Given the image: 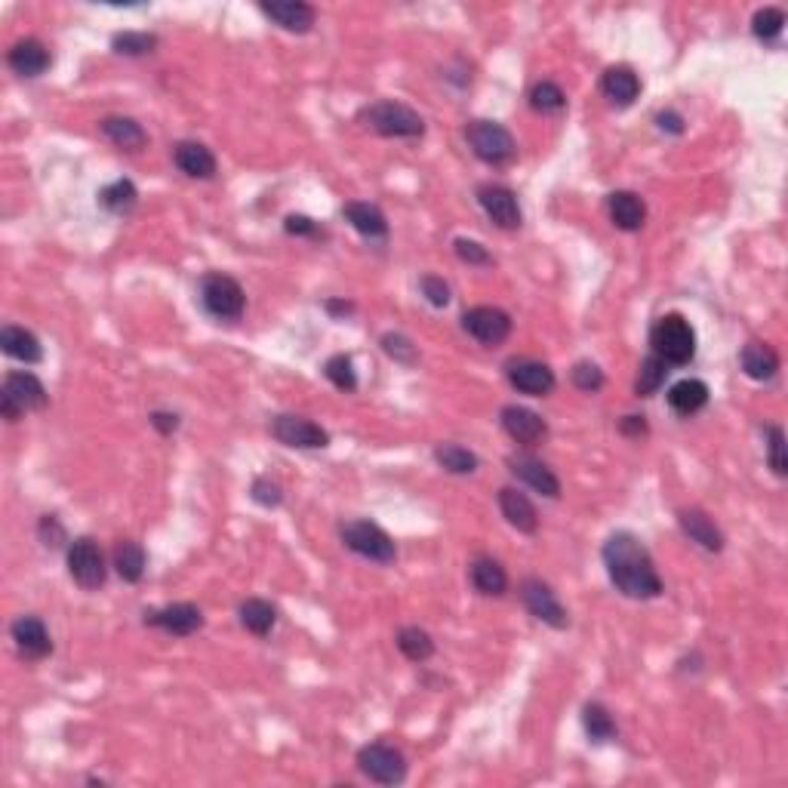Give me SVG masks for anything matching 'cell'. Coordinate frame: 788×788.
Wrapping results in <instances>:
<instances>
[{
	"label": "cell",
	"instance_id": "obj_1",
	"mask_svg": "<svg viewBox=\"0 0 788 788\" xmlns=\"http://www.w3.org/2000/svg\"><path fill=\"white\" fill-rule=\"evenodd\" d=\"M604 567L616 591H622L625 598L632 601H650L662 595V579L659 570L650 558L647 545L628 530L613 533L604 542Z\"/></svg>",
	"mask_w": 788,
	"mask_h": 788
},
{
	"label": "cell",
	"instance_id": "obj_2",
	"mask_svg": "<svg viewBox=\"0 0 788 788\" xmlns=\"http://www.w3.org/2000/svg\"><path fill=\"white\" fill-rule=\"evenodd\" d=\"M650 348L659 361L684 367L696 358V333L681 314H665L650 327Z\"/></svg>",
	"mask_w": 788,
	"mask_h": 788
},
{
	"label": "cell",
	"instance_id": "obj_3",
	"mask_svg": "<svg viewBox=\"0 0 788 788\" xmlns=\"http://www.w3.org/2000/svg\"><path fill=\"white\" fill-rule=\"evenodd\" d=\"M47 404H50V394L34 373L19 370V373H10L4 379V391H0V413H4L7 422H16L31 410H44Z\"/></svg>",
	"mask_w": 788,
	"mask_h": 788
},
{
	"label": "cell",
	"instance_id": "obj_4",
	"mask_svg": "<svg viewBox=\"0 0 788 788\" xmlns=\"http://www.w3.org/2000/svg\"><path fill=\"white\" fill-rule=\"evenodd\" d=\"M361 117L373 133L388 139H416L425 133V121L404 102H376Z\"/></svg>",
	"mask_w": 788,
	"mask_h": 788
},
{
	"label": "cell",
	"instance_id": "obj_5",
	"mask_svg": "<svg viewBox=\"0 0 788 788\" xmlns=\"http://www.w3.org/2000/svg\"><path fill=\"white\" fill-rule=\"evenodd\" d=\"M201 302L207 314H213L219 321H238L247 308L244 287L234 281L231 274H222V271H213L201 281Z\"/></svg>",
	"mask_w": 788,
	"mask_h": 788
},
{
	"label": "cell",
	"instance_id": "obj_6",
	"mask_svg": "<svg viewBox=\"0 0 788 788\" xmlns=\"http://www.w3.org/2000/svg\"><path fill=\"white\" fill-rule=\"evenodd\" d=\"M465 139H468L471 151H475L481 161L490 164V167H502V164H508L511 157L518 154L515 136H511L496 121H471L465 127Z\"/></svg>",
	"mask_w": 788,
	"mask_h": 788
},
{
	"label": "cell",
	"instance_id": "obj_7",
	"mask_svg": "<svg viewBox=\"0 0 788 788\" xmlns=\"http://www.w3.org/2000/svg\"><path fill=\"white\" fill-rule=\"evenodd\" d=\"M342 542L354 551V555H361L367 561H376V564H391L398 558V548H394L391 536L373 524V521H351L342 527Z\"/></svg>",
	"mask_w": 788,
	"mask_h": 788
},
{
	"label": "cell",
	"instance_id": "obj_8",
	"mask_svg": "<svg viewBox=\"0 0 788 788\" xmlns=\"http://www.w3.org/2000/svg\"><path fill=\"white\" fill-rule=\"evenodd\" d=\"M358 767L367 779L379 782V785H398L407 779V761L398 748H391L385 742H373L364 745L358 752Z\"/></svg>",
	"mask_w": 788,
	"mask_h": 788
},
{
	"label": "cell",
	"instance_id": "obj_9",
	"mask_svg": "<svg viewBox=\"0 0 788 788\" xmlns=\"http://www.w3.org/2000/svg\"><path fill=\"white\" fill-rule=\"evenodd\" d=\"M68 573L71 579L81 585L84 591H96L105 585V576H108V567H105V558H102V548L93 542V539H74L71 548H68Z\"/></svg>",
	"mask_w": 788,
	"mask_h": 788
},
{
	"label": "cell",
	"instance_id": "obj_10",
	"mask_svg": "<svg viewBox=\"0 0 788 788\" xmlns=\"http://www.w3.org/2000/svg\"><path fill=\"white\" fill-rule=\"evenodd\" d=\"M462 327L471 339H478L487 348L502 345L511 336V318L496 305H478L462 314Z\"/></svg>",
	"mask_w": 788,
	"mask_h": 788
},
{
	"label": "cell",
	"instance_id": "obj_11",
	"mask_svg": "<svg viewBox=\"0 0 788 788\" xmlns=\"http://www.w3.org/2000/svg\"><path fill=\"white\" fill-rule=\"evenodd\" d=\"M521 601L530 610V616H536L539 622L551 625V628H567L570 616L564 610V604L558 601V595L551 591V585H545L542 579H524L521 582Z\"/></svg>",
	"mask_w": 788,
	"mask_h": 788
},
{
	"label": "cell",
	"instance_id": "obj_12",
	"mask_svg": "<svg viewBox=\"0 0 788 788\" xmlns=\"http://www.w3.org/2000/svg\"><path fill=\"white\" fill-rule=\"evenodd\" d=\"M271 435L278 438L284 447H299V450H318L330 444V435L314 425L311 419L302 416H274L271 419Z\"/></svg>",
	"mask_w": 788,
	"mask_h": 788
},
{
	"label": "cell",
	"instance_id": "obj_13",
	"mask_svg": "<svg viewBox=\"0 0 788 788\" xmlns=\"http://www.w3.org/2000/svg\"><path fill=\"white\" fill-rule=\"evenodd\" d=\"M145 625L164 628L173 638H188L204 628V613L194 604H170L161 610H145Z\"/></svg>",
	"mask_w": 788,
	"mask_h": 788
},
{
	"label": "cell",
	"instance_id": "obj_14",
	"mask_svg": "<svg viewBox=\"0 0 788 788\" xmlns=\"http://www.w3.org/2000/svg\"><path fill=\"white\" fill-rule=\"evenodd\" d=\"M478 204L484 207V213L505 231L511 228H521V204L511 188L505 185H481L478 188Z\"/></svg>",
	"mask_w": 788,
	"mask_h": 788
},
{
	"label": "cell",
	"instance_id": "obj_15",
	"mask_svg": "<svg viewBox=\"0 0 788 788\" xmlns=\"http://www.w3.org/2000/svg\"><path fill=\"white\" fill-rule=\"evenodd\" d=\"M508 382L515 385L521 394H530V398H545V394L555 391V373H551L548 364L542 361H511L508 364Z\"/></svg>",
	"mask_w": 788,
	"mask_h": 788
},
{
	"label": "cell",
	"instance_id": "obj_16",
	"mask_svg": "<svg viewBox=\"0 0 788 788\" xmlns=\"http://www.w3.org/2000/svg\"><path fill=\"white\" fill-rule=\"evenodd\" d=\"M259 10L284 31H293V34H308L314 28V7L302 4V0H262Z\"/></svg>",
	"mask_w": 788,
	"mask_h": 788
},
{
	"label": "cell",
	"instance_id": "obj_17",
	"mask_svg": "<svg viewBox=\"0 0 788 788\" xmlns=\"http://www.w3.org/2000/svg\"><path fill=\"white\" fill-rule=\"evenodd\" d=\"M508 468H511V475L521 478L527 487H533L536 493L548 496V499H558L561 496V481L555 478V471H551L545 462L521 453V456H508Z\"/></svg>",
	"mask_w": 788,
	"mask_h": 788
},
{
	"label": "cell",
	"instance_id": "obj_18",
	"mask_svg": "<svg viewBox=\"0 0 788 788\" xmlns=\"http://www.w3.org/2000/svg\"><path fill=\"white\" fill-rule=\"evenodd\" d=\"M502 428L508 431L511 441H518L524 447H533V444H539L548 435L545 419L539 413L527 410V407H518V404H511V407L502 410Z\"/></svg>",
	"mask_w": 788,
	"mask_h": 788
},
{
	"label": "cell",
	"instance_id": "obj_19",
	"mask_svg": "<svg viewBox=\"0 0 788 788\" xmlns=\"http://www.w3.org/2000/svg\"><path fill=\"white\" fill-rule=\"evenodd\" d=\"M13 641H16V650L25 656V659H44L53 653V641H50V632L47 625L37 619V616H19L13 622Z\"/></svg>",
	"mask_w": 788,
	"mask_h": 788
},
{
	"label": "cell",
	"instance_id": "obj_20",
	"mask_svg": "<svg viewBox=\"0 0 788 788\" xmlns=\"http://www.w3.org/2000/svg\"><path fill=\"white\" fill-rule=\"evenodd\" d=\"M173 161L191 179H213L216 176V157H213V151L204 142H191V139L176 142Z\"/></svg>",
	"mask_w": 788,
	"mask_h": 788
},
{
	"label": "cell",
	"instance_id": "obj_21",
	"mask_svg": "<svg viewBox=\"0 0 788 788\" xmlns=\"http://www.w3.org/2000/svg\"><path fill=\"white\" fill-rule=\"evenodd\" d=\"M601 90L604 96L619 105V108H628L638 96H641V77L635 74V68H628V65H613L604 71L601 77Z\"/></svg>",
	"mask_w": 788,
	"mask_h": 788
},
{
	"label": "cell",
	"instance_id": "obj_22",
	"mask_svg": "<svg viewBox=\"0 0 788 788\" xmlns=\"http://www.w3.org/2000/svg\"><path fill=\"white\" fill-rule=\"evenodd\" d=\"M499 508H502V518L518 533H536L539 515H536L533 502L527 499V493H521L515 487H502L499 490Z\"/></svg>",
	"mask_w": 788,
	"mask_h": 788
},
{
	"label": "cell",
	"instance_id": "obj_23",
	"mask_svg": "<svg viewBox=\"0 0 788 788\" xmlns=\"http://www.w3.org/2000/svg\"><path fill=\"white\" fill-rule=\"evenodd\" d=\"M678 524L681 530L690 536V542H696L705 551H724V533L715 527V521L705 515L699 508H684L678 511Z\"/></svg>",
	"mask_w": 788,
	"mask_h": 788
},
{
	"label": "cell",
	"instance_id": "obj_24",
	"mask_svg": "<svg viewBox=\"0 0 788 788\" xmlns=\"http://www.w3.org/2000/svg\"><path fill=\"white\" fill-rule=\"evenodd\" d=\"M10 68L19 74V77H41L47 68H50V50L37 41V37H25V41L13 44L10 56H7Z\"/></svg>",
	"mask_w": 788,
	"mask_h": 788
},
{
	"label": "cell",
	"instance_id": "obj_25",
	"mask_svg": "<svg viewBox=\"0 0 788 788\" xmlns=\"http://www.w3.org/2000/svg\"><path fill=\"white\" fill-rule=\"evenodd\" d=\"M607 210H610V222L622 231H641L647 222V204L635 191H613Z\"/></svg>",
	"mask_w": 788,
	"mask_h": 788
},
{
	"label": "cell",
	"instance_id": "obj_26",
	"mask_svg": "<svg viewBox=\"0 0 788 788\" xmlns=\"http://www.w3.org/2000/svg\"><path fill=\"white\" fill-rule=\"evenodd\" d=\"M0 348H4L7 358L22 361V364H41L44 361V348L37 342V336L25 327H4L0 330Z\"/></svg>",
	"mask_w": 788,
	"mask_h": 788
},
{
	"label": "cell",
	"instance_id": "obj_27",
	"mask_svg": "<svg viewBox=\"0 0 788 788\" xmlns=\"http://www.w3.org/2000/svg\"><path fill=\"white\" fill-rule=\"evenodd\" d=\"M739 364H742V373L748 379H755V382H767L776 376L779 370V354L773 351V345L767 342H748L739 354Z\"/></svg>",
	"mask_w": 788,
	"mask_h": 788
},
{
	"label": "cell",
	"instance_id": "obj_28",
	"mask_svg": "<svg viewBox=\"0 0 788 788\" xmlns=\"http://www.w3.org/2000/svg\"><path fill=\"white\" fill-rule=\"evenodd\" d=\"M99 130L105 133L108 142H114L117 148H124V151H142L148 145V133L142 130V124L133 121V117L111 114L99 124Z\"/></svg>",
	"mask_w": 788,
	"mask_h": 788
},
{
	"label": "cell",
	"instance_id": "obj_29",
	"mask_svg": "<svg viewBox=\"0 0 788 788\" xmlns=\"http://www.w3.org/2000/svg\"><path fill=\"white\" fill-rule=\"evenodd\" d=\"M345 219L351 222V228L364 234V238L376 241V238H385L388 234V222H385V213L373 204H364V201H351L342 207Z\"/></svg>",
	"mask_w": 788,
	"mask_h": 788
},
{
	"label": "cell",
	"instance_id": "obj_30",
	"mask_svg": "<svg viewBox=\"0 0 788 788\" xmlns=\"http://www.w3.org/2000/svg\"><path fill=\"white\" fill-rule=\"evenodd\" d=\"M708 404V385L702 379H681L668 388V407L678 416H693Z\"/></svg>",
	"mask_w": 788,
	"mask_h": 788
},
{
	"label": "cell",
	"instance_id": "obj_31",
	"mask_svg": "<svg viewBox=\"0 0 788 788\" xmlns=\"http://www.w3.org/2000/svg\"><path fill=\"white\" fill-rule=\"evenodd\" d=\"M471 585H475L487 598L505 595V588H508L505 567L493 558H475V564H471Z\"/></svg>",
	"mask_w": 788,
	"mask_h": 788
},
{
	"label": "cell",
	"instance_id": "obj_32",
	"mask_svg": "<svg viewBox=\"0 0 788 788\" xmlns=\"http://www.w3.org/2000/svg\"><path fill=\"white\" fill-rule=\"evenodd\" d=\"M99 204L114 216H130L139 204V191L130 179H117L99 191Z\"/></svg>",
	"mask_w": 788,
	"mask_h": 788
},
{
	"label": "cell",
	"instance_id": "obj_33",
	"mask_svg": "<svg viewBox=\"0 0 788 788\" xmlns=\"http://www.w3.org/2000/svg\"><path fill=\"white\" fill-rule=\"evenodd\" d=\"M114 570L124 582H139L145 576V548L133 539L117 542L114 548Z\"/></svg>",
	"mask_w": 788,
	"mask_h": 788
},
{
	"label": "cell",
	"instance_id": "obj_34",
	"mask_svg": "<svg viewBox=\"0 0 788 788\" xmlns=\"http://www.w3.org/2000/svg\"><path fill=\"white\" fill-rule=\"evenodd\" d=\"M274 622H278V610H274L268 601H262V598H247V601L241 604V625L247 628L250 635L265 638L271 628H274Z\"/></svg>",
	"mask_w": 788,
	"mask_h": 788
},
{
	"label": "cell",
	"instance_id": "obj_35",
	"mask_svg": "<svg viewBox=\"0 0 788 788\" xmlns=\"http://www.w3.org/2000/svg\"><path fill=\"white\" fill-rule=\"evenodd\" d=\"M398 647L401 653L410 659V662H425L435 656V641H431V635L425 632V628L419 625H407L398 632Z\"/></svg>",
	"mask_w": 788,
	"mask_h": 788
},
{
	"label": "cell",
	"instance_id": "obj_36",
	"mask_svg": "<svg viewBox=\"0 0 788 788\" xmlns=\"http://www.w3.org/2000/svg\"><path fill=\"white\" fill-rule=\"evenodd\" d=\"M582 724H585L588 739H595V742H610V739L616 736V721L610 718V712H607L601 702H588V705H585Z\"/></svg>",
	"mask_w": 788,
	"mask_h": 788
},
{
	"label": "cell",
	"instance_id": "obj_37",
	"mask_svg": "<svg viewBox=\"0 0 788 788\" xmlns=\"http://www.w3.org/2000/svg\"><path fill=\"white\" fill-rule=\"evenodd\" d=\"M435 459L441 468L450 471V475H471V471H478V456L459 444H441L435 450Z\"/></svg>",
	"mask_w": 788,
	"mask_h": 788
},
{
	"label": "cell",
	"instance_id": "obj_38",
	"mask_svg": "<svg viewBox=\"0 0 788 788\" xmlns=\"http://www.w3.org/2000/svg\"><path fill=\"white\" fill-rule=\"evenodd\" d=\"M665 373H668V364L659 361L656 354H650V358L641 361V370H638V379H635V391H638V398H650V394H656L665 382Z\"/></svg>",
	"mask_w": 788,
	"mask_h": 788
},
{
	"label": "cell",
	"instance_id": "obj_39",
	"mask_svg": "<svg viewBox=\"0 0 788 788\" xmlns=\"http://www.w3.org/2000/svg\"><path fill=\"white\" fill-rule=\"evenodd\" d=\"M111 47L121 56H148L157 47V37L148 31H121V34H114Z\"/></svg>",
	"mask_w": 788,
	"mask_h": 788
},
{
	"label": "cell",
	"instance_id": "obj_40",
	"mask_svg": "<svg viewBox=\"0 0 788 788\" xmlns=\"http://www.w3.org/2000/svg\"><path fill=\"white\" fill-rule=\"evenodd\" d=\"M324 376L339 391H354V388H358V373H354V364H351L348 354H333V358L324 364Z\"/></svg>",
	"mask_w": 788,
	"mask_h": 788
},
{
	"label": "cell",
	"instance_id": "obj_41",
	"mask_svg": "<svg viewBox=\"0 0 788 788\" xmlns=\"http://www.w3.org/2000/svg\"><path fill=\"white\" fill-rule=\"evenodd\" d=\"M530 105L542 114H555L567 105V96L558 84H551V81H542L530 90Z\"/></svg>",
	"mask_w": 788,
	"mask_h": 788
},
{
	"label": "cell",
	"instance_id": "obj_42",
	"mask_svg": "<svg viewBox=\"0 0 788 788\" xmlns=\"http://www.w3.org/2000/svg\"><path fill=\"white\" fill-rule=\"evenodd\" d=\"M782 28H785V13L779 7H764L752 19V31H755L758 41H776V37L782 34Z\"/></svg>",
	"mask_w": 788,
	"mask_h": 788
},
{
	"label": "cell",
	"instance_id": "obj_43",
	"mask_svg": "<svg viewBox=\"0 0 788 788\" xmlns=\"http://www.w3.org/2000/svg\"><path fill=\"white\" fill-rule=\"evenodd\" d=\"M382 348H385V354L388 358H394L398 364H416V358H419V351H416V345L407 339V336H401V333H385L382 336Z\"/></svg>",
	"mask_w": 788,
	"mask_h": 788
},
{
	"label": "cell",
	"instance_id": "obj_44",
	"mask_svg": "<svg viewBox=\"0 0 788 788\" xmlns=\"http://www.w3.org/2000/svg\"><path fill=\"white\" fill-rule=\"evenodd\" d=\"M573 385H576L579 391H588V394L601 391V388H604V373H601V367L591 364V361H579V364L573 367Z\"/></svg>",
	"mask_w": 788,
	"mask_h": 788
},
{
	"label": "cell",
	"instance_id": "obj_45",
	"mask_svg": "<svg viewBox=\"0 0 788 788\" xmlns=\"http://www.w3.org/2000/svg\"><path fill=\"white\" fill-rule=\"evenodd\" d=\"M770 441H767V456H770V468L776 471L779 478L788 475V459H785V431L779 425H770Z\"/></svg>",
	"mask_w": 788,
	"mask_h": 788
},
{
	"label": "cell",
	"instance_id": "obj_46",
	"mask_svg": "<svg viewBox=\"0 0 788 788\" xmlns=\"http://www.w3.org/2000/svg\"><path fill=\"white\" fill-rule=\"evenodd\" d=\"M453 250H456V256H459L462 262H468V265H493V256H490V253H487V247H484V244H478V241L456 238Z\"/></svg>",
	"mask_w": 788,
	"mask_h": 788
},
{
	"label": "cell",
	"instance_id": "obj_47",
	"mask_svg": "<svg viewBox=\"0 0 788 788\" xmlns=\"http://www.w3.org/2000/svg\"><path fill=\"white\" fill-rule=\"evenodd\" d=\"M250 496H253V502H259L265 508H278L284 502V490L268 478H256L250 487Z\"/></svg>",
	"mask_w": 788,
	"mask_h": 788
},
{
	"label": "cell",
	"instance_id": "obj_48",
	"mask_svg": "<svg viewBox=\"0 0 788 788\" xmlns=\"http://www.w3.org/2000/svg\"><path fill=\"white\" fill-rule=\"evenodd\" d=\"M422 293L435 308L450 305V287L444 284V278H435V274H425V278H422Z\"/></svg>",
	"mask_w": 788,
	"mask_h": 788
},
{
	"label": "cell",
	"instance_id": "obj_49",
	"mask_svg": "<svg viewBox=\"0 0 788 788\" xmlns=\"http://www.w3.org/2000/svg\"><path fill=\"white\" fill-rule=\"evenodd\" d=\"M284 228H287V234H296V238H318V225H314V219H308V216H287L284 219Z\"/></svg>",
	"mask_w": 788,
	"mask_h": 788
},
{
	"label": "cell",
	"instance_id": "obj_50",
	"mask_svg": "<svg viewBox=\"0 0 788 788\" xmlns=\"http://www.w3.org/2000/svg\"><path fill=\"white\" fill-rule=\"evenodd\" d=\"M41 539H44V545L47 548H59L62 542H65V530H62V524L56 521V518H44L41 521Z\"/></svg>",
	"mask_w": 788,
	"mask_h": 788
},
{
	"label": "cell",
	"instance_id": "obj_51",
	"mask_svg": "<svg viewBox=\"0 0 788 788\" xmlns=\"http://www.w3.org/2000/svg\"><path fill=\"white\" fill-rule=\"evenodd\" d=\"M151 425L161 431V435H173V431L179 428V416H176V413H167V410H154V413H151Z\"/></svg>",
	"mask_w": 788,
	"mask_h": 788
},
{
	"label": "cell",
	"instance_id": "obj_52",
	"mask_svg": "<svg viewBox=\"0 0 788 788\" xmlns=\"http://www.w3.org/2000/svg\"><path fill=\"white\" fill-rule=\"evenodd\" d=\"M656 121H659V130H665V133H675V136L684 133V117L678 111H662Z\"/></svg>",
	"mask_w": 788,
	"mask_h": 788
},
{
	"label": "cell",
	"instance_id": "obj_53",
	"mask_svg": "<svg viewBox=\"0 0 788 788\" xmlns=\"http://www.w3.org/2000/svg\"><path fill=\"white\" fill-rule=\"evenodd\" d=\"M619 431L628 438H641V435H647V422H644V416H625L619 422Z\"/></svg>",
	"mask_w": 788,
	"mask_h": 788
},
{
	"label": "cell",
	"instance_id": "obj_54",
	"mask_svg": "<svg viewBox=\"0 0 788 788\" xmlns=\"http://www.w3.org/2000/svg\"><path fill=\"white\" fill-rule=\"evenodd\" d=\"M327 311L336 314V318H345V314L354 311V305H351V302H342V299H330V302H327Z\"/></svg>",
	"mask_w": 788,
	"mask_h": 788
}]
</instances>
